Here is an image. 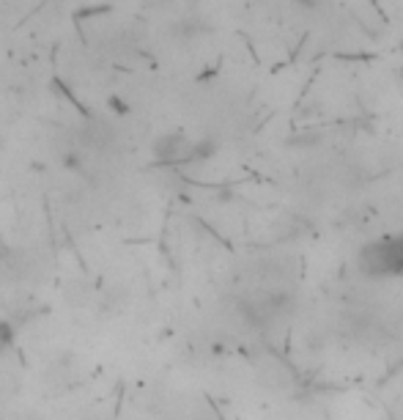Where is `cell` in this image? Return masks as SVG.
Listing matches in <instances>:
<instances>
[{
    "instance_id": "obj_3",
    "label": "cell",
    "mask_w": 403,
    "mask_h": 420,
    "mask_svg": "<svg viewBox=\"0 0 403 420\" xmlns=\"http://www.w3.org/2000/svg\"><path fill=\"white\" fill-rule=\"evenodd\" d=\"M107 107H110L113 113H127V110H129V104H124L121 96H110V99H107Z\"/></svg>"
},
{
    "instance_id": "obj_1",
    "label": "cell",
    "mask_w": 403,
    "mask_h": 420,
    "mask_svg": "<svg viewBox=\"0 0 403 420\" xmlns=\"http://www.w3.org/2000/svg\"><path fill=\"white\" fill-rule=\"evenodd\" d=\"M192 151H195V143L184 138V135H165L154 143V157L157 162L162 165H176V162H187L192 160Z\"/></svg>"
},
{
    "instance_id": "obj_2",
    "label": "cell",
    "mask_w": 403,
    "mask_h": 420,
    "mask_svg": "<svg viewBox=\"0 0 403 420\" xmlns=\"http://www.w3.org/2000/svg\"><path fill=\"white\" fill-rule=\"evenodd\" d=\"M11 338H14V327L8 325V322H0V349H8Z\"/></svg>"
},
{
    "instance_id": "obj_4",
    "label": "cell",
    "mask_w": 403,
    "mask_h": 420,
    "mask_svg": "<svg viewBox=\"0 0 403 420\" xmlns=\"http://www.w3.org/2000/svg\"><path fill=\"white\" fill-rule=\"evenodd\" d=\"M297 6H302V8H308V11H313L315 6H318V0H294Z\"/></svg>"
}]
</instances>
